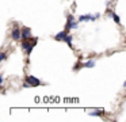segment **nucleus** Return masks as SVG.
Listing matches in <instances>:
<instances>
[{
    "label": "nucleus",
    "mask_w": 126,
    "mask_h": 122,
    "mask_svg": "<svg viewBox=\"0 0 126 122\" xmlns=\"http://www.w3.org/2000/svg\"><path fill=\"white\" fill-rule=\"evenodd\" d=\"M26 83H29L31 87H37V86H41V80L39 79H37L35 76H27V77L25 79Z\"/></svg>",
    "instance_id": "obj_1"
},
{
    "label": "nucleus",
    "mask_w": 126,
    "mask_h": 122,
    "mask_svg": "<svg viewBox=\"0 0 126 122\" xmlns=\"http://www.w3.org/2000/svg\"><path fill=\"white\" fill-rule=\"evenodd\" d=\"M11 37L14 41H19L20 38H22V30H20L19 27H14V29H12V33H11Z\"/></svg>",
    "instance_id": "obj_2"
},
{
    "label": "nucleus",
    "mask_w": 126,
    "mask_h": 122,
    "mask_svg": "<svg viewBox=\"0 0 126 122\" xmlns=\"http://www.w3.org/2000/svg\"><path fill=\"white\" fill-rule=\"evenodd\" d=\"M31 38V30L29 27H22V39H30Z\"/></svg>",
    "instance_id": "obj_3"
},
{
    "label": "nucleus",
    "mask_w": 126,
    "mask_h": 122,
    "mask_svg": "<svg viewBox=\"0 0 126 122\" xmlns=\"http://www.w3.org/2000/svg\"><path fill=\"white\" fill-rule=\"evenodd\" d=\"M99 16V14L98 15H81V16H79V22H84V20H95L96 18Z\"/></svg>",
    "instance_id": "obj_4"
},
{
    "label": "nucleus",
    "mask_w": 126,
    "mask_h": 122,
    "mask_svg": "<svg viewBox=\"0 0 126 122\" xmlns=\"http://www.w3.org/2000/svg\"><path fill=\"white\" fill-rule=\"evenodd\" d=\"M79 27V23L75 20H68L65 24V30H71V29H77Z\"/></svg>",
    "instance_id": "obj_5"
},
{
    "label": "nucleus",
    "mask_w": 126,
    "mask_h": 122,
    "mask_svg": "<svg viewBox=\"0 0 126 122\" xmlns=\"http://www.w3.org/2000/svg\"><path fill=\"white\" fill-rule=\"evenodd\" d=\"M66 35H68V33H66V30H64V31H60L58 34H56L54 39L56 41H65Z\"/></svg>",
    "instance_id": "obj_6"
},
{
    "label": "nucleus",
    "mask_w": 126,
    "mask_h": 122,
    "mask_svg": "<svg viewBox=\"0 0 126 122\" xmlns=\"http://www.w3.org/2000/svg\"><path fill=\"white\" fill-rule=\"evenodd\" d=\"M107 14H110V15H111V18L114 19V22H115V23H117V24H119V23H121V19H119V16H118L117 14L111 12V11H110V10H107Z\"/></svg>",
    "instance_id": "obj_7"
},
{
    "label": "nucleus",
    "mask_w": 126,
    "mask_h": 122,
    "mask_svg": "<svg viewBox=\"0 0 126 122\" xmlns=\"http://www.w3.org/2000/svg\"><path fill=\"white\" fill-rule=\"evenodd\" d=\"M84 67L85 68H94L95 67V60H88V61L84 62Z\"/></svg>",
    "instance_id": "obj_8"
},
{
    "label": "nucleus",
    "mask_w": 126,
    "mask_h": 122,
    "mask_svg": "<svg viewBox=\"0 0 126 122\" xmlns=\"http://www.w3.org/2000/svg\"><path fill=\"white\" fill-rule=\"evenodd\" d=\"M90 115H99V117H102V115H103V110H94V111H91V113H90Z\"/></svg>",
    "instance_id": "obj_9"
},
{
    "label": "nucleus",
    "mask_w": 126,
    "mask_h": 122,
    "mask_svg": "<svg viewBox=\"0 0 126 122\" xmlns=\"http://www.w3.org/2000/svg\"><path fill=\"white\" fill-rule=\"evenodd\" d=\"M64 42H66L69 48H72V35H66V38H65V41H64Z\"/></svg>",
    "instance_id": "obj_10"
},
{
    "label": "nucleus",
    "mask_w": 126,
    "mask_h": 122,
    "mask_svg": "<svg viewBox=\"0 0 126 122\" xmlns=\"http://www.w3.org/2000/svg\"><path fill=\"white\" fill-rule=\"evenodd\" d=\"M30 42H31V45H33V46H35V45H37V42H38V38H34V39L31 38Z\"/></svg>",
    "instance_id": "obj_11"
},
{
    "label": "nucleus",
    "mask_w": 126,
    "mask_h": 122,
    "mask_svg": "<svg viewBox=\"0 0 126 122\" xmlns=\"http://www.w3.org/2000/svg\"><path fill=\"white\" fill-rule=\"evenodd\" d=\"M6 57H7V54L3 52V53H1V56H0V58H1V61H4V60H6Z\"/></svg>",
    "instance_id": "obj_12"
},
{
    "label": "nucleus",
    "mask_w": 126,
    "mask_h": 122,
    "mask_svg": "<svg viewBox=\"0 0 126 122\" xmlns=\"http://www.w3.org/2000/svg\"><path fill=\"white\" fill-rule=\"evenodd\" d=\"M68 20H75V16L73 15H68Z\"/></svg>",
    "instance_id": "obj_13"
},
{
    "label": "nucleus",
    "mask_w": 126,
    "mask_h": 122,
    "mask_svg": "<svg viewBox=\"0 0 126 122\" xmlns=\"http://www.w3.org/2000/svg\"><path fill=\"white\" fill-rule=\"evenodd\" d=\"M3 81H4V76H3V75H0V83L3 84Z\"/></svg>",
    "instance_id": "obj_14"
},
{
    "label": "nucleus",
    "mask_w": 126,
    "mask_h": 122,
    "mask_svg": "<svg viewBox=\"0 0 126 122\" xmlns=\"http://www.w3.org/2000/svg\"><path fill=\"white\" fill-rule=\"evenodd\" d=\"M123 87H126V81H125V83H123Z\"/></svg>",
    "instance_id": "obj_15"
},
{
    "label": "nucleus",
    "mask_w": 126,
    "mask_h": 122,
    "mask_svg": "<svg viewBox=\"0 0 126 122\" xmlns=\"http://www.w3.org/2000/svg\"><path fill=\"white\" fill-rule=\"evenodd\" d=\"M125 45H126V39H125Z\"/></svg>",
    "instance_id": "obj_16"
}]
</instances>
